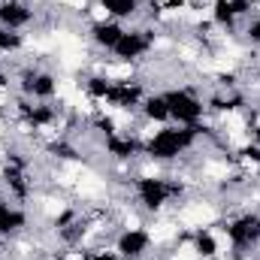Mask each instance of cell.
<instances>
[{
	"label": "cell",
	"mask_w": 260,
	"mask_h": 260,
	"mask_svg": "<svg viewBox=\"0 0 260 260\" xmlns=\"http://www.w3.org/2000/svg\"><path fill=\"white\" fill-rule=\"evenodd\" d=\"M139 118L148 121V124H154V127L173 124V121H170V106H167L164 91H148V94L142 97V103H139Z\"/></svg>",
	"instance_id": "cell-6"
},
{
	"label": "cell",
	"mask_w": 260,
	"mask_h": 260,
	"mask_svg": "<svg viewBox=\"0 0 260 260\" xmlns=\"http://www.w3.org/2000/svg\"><path fill=\"white\" fill-rule=\"evenodd\" d=\"M27 46H30L27 34H18V30H6V27H0V64L9 61V58L24 55Z\"/></svg>",
	"instance_id": "cell-8"
},
{
	"label": "cell",
	"mask_w": 260,
	"mask_h": 260,
	"mask_svg": "<svg viewBox=\"0 0 260 260\" xmlns=\"http://www.w3.org/2000/svg\"><path fill=\"white\" fill-rule=\"evenodd\" d=\"M167 106H170V121L182 124V127H197L200 121H206V94L200 91L197 82H176L170 88H164Z\"/></svg>",
	"instance_id": "cell-2"
},
{
	"label": "cell",
	"mask_w": 260,
	"mask_h": 260,
	"mask_svg": "<svg viewBox=\"0 0 260 260\" xmlns=\"http://www.w3.org/2000/svg\"><path fill=\"white\" fill-rule=\"evenodd\" d=\"M257 254H260V251H257Z\"/></svg>",
	"instance_id": "cell-9"
},
{
	"label": "cell",
	"mask_w": 260,
	"mask_h": 260,
	"mask_svg": "<svg viewBox=\"0 0 260 260\" xmlns=\"http://www.w3.org/2000/svg\"><path fill=\"white\" fill-rule=\"evenodd\" d=\"M37 15H40V9L30 0H0V27H6V30L27 34L37 24Z\"/></svg>",
	"instance_id": "cell-4"
},
{
	"label": "cell",
	"mask_w": 260,
	"mask_h": 260,
	"mask_svg": "<svg viewBox=\"0 0 260 260\" xmlns=\"http://www.w3.org/2000/svg\"><path fill=\"white\" fill-rule=\"evenodd\" d=\"M112 251L118 254V260H148L157 251V242L145 227H121L112 236Z\"/></svg>",
	"instance_id": "cell-3"
},
{
	"label": "cell",
	"mask_w": 260,
	"mask_h": 260,
	"mask_svg": "<svg viewBox=\"0 0 260 260\" xmlns=\"http://www.w3.org/2000/svg\"><path fill=\"white\" fill-rule=\"evenodd\" d=\"M109 18L121 21V24H133V21H142V9H145V0H97Z\"/></svg>",
	"instance_id": "cell-7"
},
{
	"label": "cell",
	"mask_w": 260,
	"mask_h": 260,
	"mask_svg": "<svg viewBox=\"0 0 260 260\" xmlns=\"http://www.w3.org/2000/svg\"><path fill=\"white\" fill-rule=\"evenodd\" d=\"M200 151V133L197 127H182V124H160L151 127V133L142 139V157L160 164V167H176L188 154Z\"/></svg>",
	"instance_id": "cell-1"
},
{
	"label": "cell",
	"mask_w": 260,
	"mask_h": 260,
	"mask_svg": "<svg viewBox=\"0 0 260 260\" xmlns=\"http://www.w3.org/2000/svg\"><path fill=\"white\" fill-rule=\"evenodd\" d=\"M124 30H127V24H121V21H115V18H106V21L85 24V40L91 43V49H94L97 55H106V58H109V52L118 46V40L124 37Z\"/></svg>",
	"instance_id": "cell-5"
}]
</instances>
